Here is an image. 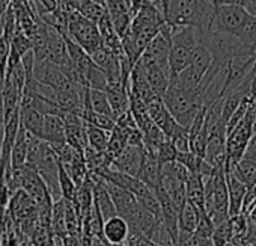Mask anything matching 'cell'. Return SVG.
I'll return each instance as SVG.
<instances>
[{
  "label": "cell",
  "instance_id": "44dd1931",
  "mask_svg": "<svg viewBox=\"0 0 256 246\" xmlns=\"http://www.w3.org/2000/svg\"><path fill=\"white\" fill-rule=\"evenodd\" d=\"M186 195L187 201L199 210H205V181L200 175L190 174L186 181Z\"/></svg>",
  "mask_w": 256,
  "mask_h": 246
},
{
  "label": "cell",
  "instance_id": "9a60e30c",
  "mask_svg": "<svg viewBox=\"0 0 256 246\" xmlns=\"http://www.w3.org/2000/svg\"><path fill=\"white\" fill-rule=\"evenodd\" d=\"M160 169L162 166L158 165L156 154L144 148V157H142L138 178L142 183H145L151 190H154L160 184Z\"/></svg>",
  "mask_w": 256,
  "mask_h": 246
},
{
  "label": "cell",
  "instance_id": "4fadbf2b",
  "mask_svg": "<svg viewBox=\"0 0 256 246\" xmlns=\"http://www.w3.org/2000/svg\"><path fill=\"white\" fill-rule=\"evenodd\" d=\"M113 118L116 121V118H119L120 115H124L125 112H128L130 109V95H128V85H107V88L104 89Z\"/></svg>",
  "mask_w": 256,
  "mask_h": 246
},
{
  "label": "cell",
  "instance_id": "ffe728a7",
  "mask_svg": "<svg viewBox=\"0 0 256 246\" xmlns=\"http://www.w3.org/2000/svg\"><path fill=\"white\" fill-rule=\"evenodd\" d=\"M106 186H107L108 195H110V198L113 201V205L116 208V213L124 217L128 211H130L136 205V202H138L136 196L132 192H128V190H125V189H122V187H119L116 184H112V183L106 181Z\"/></svg>",
  "mask_w": 256,
  "mask_h": 246
},
{
  "label": "cell",
  "instance_id": "e575fe53",
  "mask_svg": "<svg viewBox=\"0 0 256 246\" xmlns=\"http://www.w3.org/2000/svg\"><path fill=\"white\" fill-rule=\"evenodd\" d=\"M247 219H248V225L250 226H253L254 229H256V205L252 208V211L247 214Z\"/></svg>",
  "mask_w": 256,
  "mask_h": 246
},
{
  "label": "cell",
  "instance_id": "1f68e13d",
  "mask_svg": "<svg viewBox=\"0 0 256 246\" xmlns=\"http://www.w3.org/2000/svg\"><path fill=\"white\" fill-rule=\"evenodd\" d=\"M10 50H11V41L5 37H0V74L4 77L10 59Z\"/></svg>",
  "mask_w": 256,
  "mask_h": 246
},
{
  "label": "cell",
  "instance_id": "e0dca14e",
  "mask_svg": "<svg viewBox=\"0 0 256 246\" xmlns=\"http://www.w3.org/2000/svg\"><path fill=\"white\" fill-rule=\"evenodd\" d=\"M32 139H34V135H30L20 124V129H18L12 151H11V168L12 169H22L26 166V159H28V153H29Z\"/></svg>",
  "mask_w": 256,
  "mask_h": 246
},
{
  "label": "cell",
  "instance_id": "4dcf8cb0",
  "mask_svg": "<svg viewBox=\"0 0 256 246\" xmlns=\"http://www.w3.org/2000/svg\"><path fill=\"white\" fill-rule=\"evenodd\" d=\"M194 232L205 238H211V235L214 232V225L205 210H199V220H198Z\"/></svg>",
  "mask_w": 256,
  "mask_h": 246
},
{
  "label": "cell",
  "instance_id": "5b68a950",
  "mask_svg": "<svg viewBox=\"0 0 256 246\" xmlns=\"http://www.w3.org/2000/svg\"><path fill=\"white\" fill-rule=\"evenodd\" d=\"M65 10V8H64ZM66 14V35L77 43L88 55H92L101 47V37L94 22L80 14L78 10H65Z\"/></svg>",
  "mask_w": 256,
  "mask_h": 246
},
{
  "label": "cell",
  "instance_id": "f35d334b",
  "mask_svg": "<svg viewBox=\"0 0 256 246\" xmlns=\"http://www.w3.org/2000/svg\"><path fill=\"white\" fill-rule=\"evenodd\" d=\"M224 246H234L232 243H228V244H224Z\"/></svg>",
  "mask_w": 256,
  "mask_h": 246
},
{
  "label": "cell",
  "instance_id": "d6986e66",
  "mask_svg": "<svg viewBox=\"0 0 256 246\" xmlns=\"http://www.w3.org/2000/svg\"><path fill=\"white\" fill-rule=\"evenodd\" d=\"M224 171L230 172L247 187L256 184V160L248 157H241L235 165H224Z\"/></svg>",
  "mask_w": 256,
  "mask_h": 246
},
{
  "label": "cell",
  "instance_id": "7c38bea8",
  "mask_svg": "<svg viewBox=\"0 0 256 246\" xmlns=\"http://www.w3.org/2000/svg\"><path fill=\"white\" fill-rule=\"evenodd\" d=\"M41 141L48 142L50 145L65 144V122L60 115L48 113L44 116V124L41 132Z\"/></svg>",
  "mask_w": 256,
  "mask_h": 246
},
{
  "label": "cell",
  "instance_id": "74e56055",
  "mask_svg": "<svg viewBox=\"0 0 256 246\" xmlns=\"http://www.w3.org/2000/svg\"><path fill=\"white\" fill-rule=\"evenodd\" d=\"M54 2H56V5H58V7H60V5H62V0H54Z\"/></svg>",
  "mask_w": 256,
  "mask_h": 246
},
{
  "label": "cell",
  "instance_id": "2e32d148",
  "mask_svg": "<svg viewBox=\"0 0 256 246\" xmlns=\"http://www.w3.org/2000/svg\"><path fill=\"white\" fill-rule=\"evenodd\" d=\"M128 234H130V226H128L126 220L119 214L106 219L102 223V235L110 244L125 243Z\"/></svg>",
  "mask_w": 256,
  "mask_h": 246
},
{
  "label": "cell",
  "instance_id": "d590c367",
  "mask_svg": "<svg viewBox=\"0 0 256 246\" xmlns=\"http://www.w3.org/2000/svg\"><path fill=\"white\" fill-rule=\"evenodd\" d=\"M169 2H170V0H160V5H162V10H163V16H164V20H166V14H168Z\"/></svg>",
  "mask_w": 256,
  "mask_h": 246
},
{
  "label": "cell",
  "instance_id": "8fae6325",
  "mask_svg": "<svg viewBox=\"0 0 256 246\" xmlns=\"http://www.w3.org/2000/svg\"><path fill=\"white\" fill-rule=\"evenodd\" d=\"M144 157V148L126 145L112 162V169L119 171L125 175L136 177L139 175L140 163Z\"/></svg>",
  "mask_w": 256,
  "mask_h": 246
},
{
  "label": "cell",
  "instance_id": "8d00e7d4",
  "mask_svg": "<svg viewBox=\"0 0 256 246\" xmlns=\"http://www.w3.org/2000/svg\"><path fill=\"white\" fill-rule=\"evenodd\" d=\"M110 246H128L126 243H116V244H110Z\"/></svg>",
  "mask_w": 256,
  "mask_h": 246
},
{
  "label": "cell",
  "instance_id": "d4e9b609",
  "mask_svg": "<svg viewBox=\"0 0 256 246\" xmlns=\"http://www.w3.org/2000/svg\"><path fill=\"white\" fill-rule=\"evenodd\" d=\"M86 124V122H84ZM108 135L110 132H106L102 129L94 127L90 124H86V139H88V147L94 151H106L107 144H108Z\"/></svg>",
  "mask_w": 256,
  "mask_h": 246
},
{
  "label": "cell",
  "instance_id": "603a6c76",
  "mask_svg": "<svg viewBox=\"0 0 256 246\" xmlns=\"http://www.w3.org/2000/svg\"><path fill=\"white\" fill-rule=\"evenodd\" d=\"M211 64H212V56H211L210 50H208L205 46L198 44V46L194 47L193 53H192L188 67L204 79V76H205L206 71L210 70Z\"/></svg>",
  "mask_w": 256,
  "mask_h": 246
},
{
  "label": "cell",
  "instance_id": "9c48e42d",
  "mask_svg": "<svg viewBox=\"0 0 256 246\" xmlns=\"http://www.w3.org/2000/svg\"><path fill=\"white\" fill-rule=\"evenodd\" d=\"M146 109H148V115L150 118L152 119L154 124L164 133L166 138L169 139H174L175 136L181 135L182 132L188 130L186 127H182L181 124H178L176 119L172 116V113L168 110L166 104L163 103L162 97H156L152 98L148 104H146Z\"/></svg>",
  "mask_w": 256,
  "mask_h": 246
},
{
  "label": "cell",
  "instance_id": "7a4b0ae2",
  "mask_svg": "<svg viewBox=\"0 0 256 246\" xmlns=\"http://www.w3.org/2000/svg\"><path fill=\"white\" fill-rule=\"evenodd\" d=\"M162 100L166 104L168 110L172 113V116L176 119L178 124H181L186 129L192 126L194 116L205 104V97L199 91L182 89L170 83Z\"/></svg>",
  "mask_w": 256,
  "mask_h": 246
},
{
  "label": "cell",
  "instance_id": "83f0119b",
  "mask_svg": "<svg viewBox=\"0 0 256 246\" xmlns=\"http://www.w3.org/2000/svg\"><path fill=\"white\" fill-rule=\"evenodd\" d=\"M176 156H178V151L169 138H166L156 150V159L160 166H163L164 163H169V162H175Z\"/></svg>",
  "mask_w": 256,
  "mask_h": 246
},
{
  "label": "cell",
  "instance_id": "f1b7e54d",
  "mask_svg": "<svg viewBox=\"0 0 256 246\" xmlns=\"http://www.w3.org/2000/svg\"><path fill=\"white\" fill-rule=\"evenodd\" d=\"M160 175H164V177H170V178H175V180H180L182 183L187 181L190 172L181 165L178 163L176 160L175 162H169V163H164L160 169Z\"/></svg>",
  "mask_w": 256,
  "mask_h": 246
},
{
  "label": "cell",
  "instance_id": "d6a6232c",
  "mask_svg": "<svg viewBox=\"0 0 256 246\" xmlns=\"http://www.w3.org/2000/svg\"><path fill=\"white\" fill-rule=\"evenodd\" d=\"M244 157H248V159L256 160V132L252 135V138H250V141H248V144H247Z\"/></svg>",
  "mask_w": 256,
  "mask_h": 246
},
{
  "label": "cell",
  "instance_id": "484cf974",
  "mask_svg": "<svg viewBox=\"0 0 256 246\" xmlns=\"http://www.w3.org/2000/svg\"><path fill=\"white\" fill-rule=\"evenodd\" d=\"M80 118L86 122V124H90L94 127L102 129L106 132H112V129L114 127V119L112 116L96 113V112H94L90 109H83Z\"/></svg>",
  "mask_w": 256,
  "mask_h": 246
},
{
  "label": "cell",
  "instance_id": "836d02e7",
  "mask_svg": "<svg viewBox=\"0 0 256 246\" xmlns=\"http://www.w3.org/2000/svg\"><path fill=\"white\" fill-rule=\"evenodd\" d=\"M211 4L217 8V7H223V5H238V0H211Z\"/></svg>",
  "mask_w": 256,
  "mask_h": 246
},
{
  "label": "cell",
  "instance_id": "f546056e",
  "mask_svg": "<svg viewBox=\"0 0 256 246\" xmlns=\"http://www.w3.org/2000/svg\"><path fill=\"white\" fill-rule=\"evenodd\" d=\"M174 246H211V238L200 237L196 232L178 231V237H176Z\"/></svg>",
  "mask_w": 256,
  "mask_h": 246
},
{
  "label": "cell",
  "instance_id": "4316f807",
  "mask_svg": "<svg viewBox=\"0 0 256 246\" xmlns=\"http://www.w3.org/2000/svg\"><path fill=\"white\" fill-rule=\"evenodd\" d=\"M58 180H59V189L60 195L65 201H74L76 193H77V184L74 180L70 177V174L64 169V166L59 163V171H58Z\"/></svg>",
  "mask_w": 256,
  "mask_h": 246
},
{
  "label": "cell",
  "instance_id": "ba28073f",
  "mask_svg": "<svg viewBox=\"0 0 256 246\" xmlns=\"http://www.w3.org/2000/svg\"><path fill=\"white\" fill-rule=\"evenodd\" d=\"M254 133L253 129V118L248 112H246L244 118L238 124L226 135V144H224V165H235L246 153L247 144Z\"/></svg>",
  "mask_w": 256,
  "mask_h": 246
},
{
  "label": "cell",
  "instance_id": "3957f363",
  "mask_svg": "<svg viewBox=\"0 0 256 246\" xmlns=\"http://www.w3.org/2000/svg\"><path fill=\"white\" fill-rule=\"evenodd\" d=\"M204 208L214 226L229 219L228 186L224 166L216 168L214 174L205 180V204Z\"/></svg>",
  "mask_w": 256,
  "mask_h": 246
},
{
  "label": "cell",
  "instance_id": "7402d4cb",
  "mask_svg": "<svg viewBox=\"0 0 256 246\" xmlns=\"http://www.w3.org/2000/svg\"><path fill=\"white\" fill-rule=\"evenodd\" d=\"M83 109H90V110H94L96 113L107 115V116L113 118V113H112L107 95H106L104 91H100V89H88V94L84 97Z\"/></svg>",
  "mask_w": 256,
  "mask_h": 246
},
{
  "label": "cell",
  "instance_id": "5bb4252c",
  "mask_svg": "<svg viewBox=\"0 0 256 246\" xmlns=\"http://www.w3.org/2000/svg\"><path fill=\"white\" fill-rule=\"evenodd\" d=\"M48 26V25H47ZM68 55H66V43H65V37L58 32L56 29H53L52 26H48V40H47V53H46V59L54 65L64 67L65 61H66Z\"/></svg>",
  "mask_w": 256,
  "mask_h": 246
},
{
  "label": "cell",
  "instance_id": "8992f818",
  "mask_svg": "<svg viewBox=\"0 0 256 246\" xmlns=\"http://www.w3.org/2000/svg\"><path fill=\"white\" fill-rule=\"evenodd\" d=\"M250 19L252 16L242 7L236 4L217 7L208 32L228 34V35L240 38Z\"/></svg>",
  "mask_w": 256,
  "mask_h": 246
},
{
  "label": "cell",
  "instance_id": "ac0fdd59",
  "mask_svg": "<svg viewBox=\"0 0 256 246\" xmlns=\"http://www.w3.org/2000/svg\"><path fill=\"white\" fill-rule=\"evenodd\" d=\"M226 186H228V202H229V217L241 213L242 199L247 190V186L242 184L238 178H235L230 172L224 171Z\"/></svg>",
  "mask_w": 256,
  "mask_h": 246
},
{
  "label": "cell",
  "instance_id": "6da1fadb",
  "mask_svg": "<svg viewBox=\"0 0 256 246\" xmlns=\"http://www.w3.org/2000/svg\"><path fill=\"white\" fill-rule=\"evenodd\" d=\"M216 7L211 0H170L166 23L169 26H190L208 32Z\"/></svg>",
  "mask_w": 256,
  "mask_h": 246
},
{
  "label": "cell",
  "instance_id": "cb8c5ba5",
  "mask_svg": "<svg viewBox=\"0 0 256 246\" xmlns=\"http://www.w3.org/2000/svg\"><path fill=\"white\" fill-rule=\"evenodd\" d=\"M199 220V208H196L188 201L182 205L178 214V231L181 232H194Z\"/></svg>",
  "mask_w": 256,
  "mask_h": 246
},
{
  "label": "cell",
  "instance_id": "277c9868",
  "mask_svg": "<svg viewBox=\"0 0 256 246\" xmlns=\"http://www.w3.org/2000/svg\"><path fill=\"white\" fill-rule=\"evenodd\" d=\"M170 28H172V37H170L169 67H170V77H174L188 65L194 47L199 44V34L198 29L190 26H170Z\"/></svg>",
  "mask_w": 256,
  "mask_h": 246
},
{
  "label": "cell",
  "instance_id": "52a82bcc",
  "mask_svg": "<svg viewBox=\"0 0 256 246\" xmlns=\"http://www.w3.org/2000/svg\"><path fill=\"white\" fill-rule=\"evenodd\" d=\"M12 174L16 175L20 189L30 196V199L38 205L40 210H52L53 205L52 195L44 180L35 169L24 166L22 169H12Z\"/></svg>",
  "mask_w": 256,
  "mask_h": 246
},
{
  "label": "cell",
  "instance_id": "30bf717a",
  "mask_svg": "<svg viewBox=\"0 0 256 246\" xmlns=\"http://www.w3.org/2000/svg\"><path fill=\"white\" fill-rule=\"evenodd\" d=\"M44 113L36 109L32 98L29 95H22L20 98V124L30 135L41 138L42 124H44Z\"/></svg>",
  "mask_w": 256,
  "mask_h": 246
}]
</instances>
